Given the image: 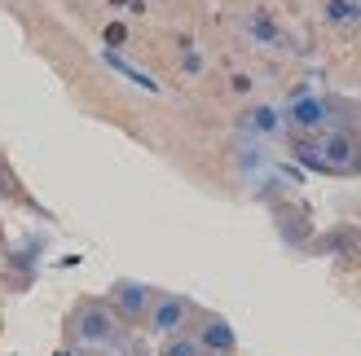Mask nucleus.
Masks as SVG:
<instances>
[{
	"label": "nucleus",
	"instance_id": "nucleus-1",
	"mask_svg": "<svg viewBox=\"0 0 361 356\" xmlns=\"http://www.w3.org/2000/svg\"><path fill=\"white\" fill-rule=\"evenodd\" d=\"M66 334H71V343H80V348H111L119 339V317L111 312V304H102V299H84V304H75V312L66 317Z\"/></svg>",
	"mask_w": 361,
	"mask_h": 356
},
{
	"label": "nucleus",
	"instance_id": "nucleus-2",
	"mask_svg": "<svg viewBox=\"0 0 361 356\" xmlns=\"http://www.w3.org/2000/svg\"><path fill=\"white\" fill-rule=\"evenodd\" d=\"M190 312H194V308H190L185 295H159V291H154V304H150V312H146L150 334H159V339H172V334L185 330Z\"/></svg>",
	"mask_w": 361,
	"mask_h": 356
},
{
	"label": "nucleus",
	"instance_id": "nucleus-3",
	"mask_svg": "<svg viewBox=\"0 0 361 356\" xmlns=\"http://www.w3.org/2000/svg\"><path fill=\"white\" fill-rule=\"evenodd\" d=\"M154 304V291L146 286V281H115L111 291V312L123 317V322H141V317L150 312Z\"/></svg>",
	"mask_w": 361,
	"mask_h": 356
},
{
	"label": "nucleus",
	"instance_id": "nucleus-4",
	"mask_svg": "<svg viewBox=\"0 0 361 356\" xmlns=\"http://www.w3.org/2000/svg\"><path fill=\"white\" fill-rule=\"evenodd\" d=\"M194 343L203 348V356H229L238 348V334H233V326L225 317H203V330L194 334Z\"/></svg>",
	"mask_w": 361,
	"mask_h": 356
},
{
	"label": "nucleus",
	"instance_id": "nucleus-5",
	"mask_svg": "<svg viewBox=\"0 0 361 356\" xmlns=\"http://www.w3.org/2000/svg\"><path fill=\"white\" fill-rule=\"evenodd\" d=\"M291 123H295L300 132L322 128V123H326V101H322V97H295V106H291Z\"/></svg>",
	"mask_w": 361,
	"mask_h": 356
},
{
	"label": "nucleus",
	"instance_id": "nucleus-6",
	"mask_svg": "<svg viewBox=\"0 0 361 356\" xmlns=\"http://www.w3.org/2000/svg\"><path fill=\"white\" fill-rule=\"evenodd\" d=\"M317 154H326V158H322V167H353L357 146H353L344 132H331L326 141H322V150H317Z\"/></svg>",
	"mask_w": 361,
	"mask_h": 356
},
{
	"label": "nucleus",
	"instance_id": "nucleus-7",
	"mask_svg": "<svg viewBox=\"0 0 361 356\" xmlns=\"http://www.w3.org/2000/svg\"><path fill=\"white\" fill-rule=\"evenodd\" d=\"M243 128H251V132H264V136H274L278 128H282V119H278V110L274 106H256L247 119H243Z\"/></svg>",
	"mask_w": 361,
	"mask_h": 356
},
{
	"label": "nucleus",
	"instance_id": "nucleus-8",
	"mask_svg": "<svg viewBox=\"0 0 361 356\" xmlns=\"http://www.w3.org/2000/svg\"><path fill=\"white\" fill-rule=\"evenodd\" d=\"M326 18L339 27H353V23H361V5L357 0H326Z\"/></svg>",
	"mask_w": 361,
	"mask_h": 356
},
{
	"label": "nucleus",
	"instance_id": "nucleus-9",
	"mask_svg": "<svg viewBox=\"0 0 361 356\" xmlns=\"http://www.w3.org/2000/svg\"><path fill=\"white\" fill-rule=\"evenodd\" d=\"M164 356H203V348L194 343V334H172L164 343Z\"/></svg>",
	"mask_w": 361,
	"mask_h": 356
}]
</instances>
